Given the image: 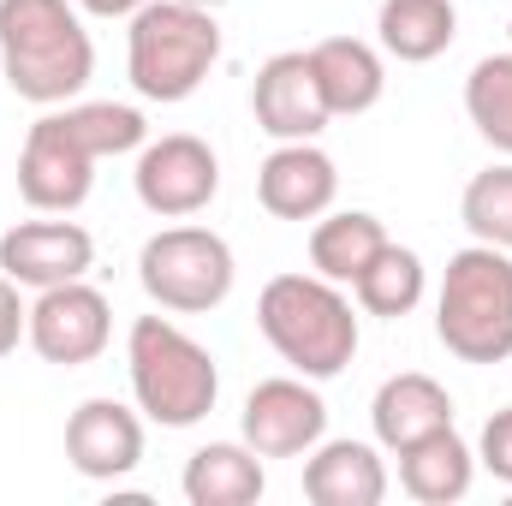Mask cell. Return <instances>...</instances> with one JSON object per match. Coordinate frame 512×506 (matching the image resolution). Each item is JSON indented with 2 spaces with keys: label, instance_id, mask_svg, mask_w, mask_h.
Segmentation results:
<instances>
[{
  "label": "cell",
  "instance_id": "obj_20",
  "mask_svg": "<svg viewBox=\"0 0 512 506\" xmlns=\"http://www.w3.org/2000/svg\"><path fill=\"white\" fill-rule=\"evenodd\" d=\"M459 36V12L453 0H382L376 12V42L399 66H429L453 48Z\"/></svg>",
  "mask_w": 512,
  "mask_h": 506
},
{
  "label": "cell",
  "instance_id": "obj_9",
  "mask_svg": "<svg viewBox=\"0 0 512 506\" xmlns=\"http://www.w3.org/2000/svg\"><path fill=\"white\" fill-rule=\"evenodd\" d=\"M96 191V155L72 137L60 108H48L18 149V197L36 215H72Z\"/></svg>",
  "mask_w": 512,
  "mask_h": 506
},
{
  "label": "cell",
  "instance_id": "obj_15",
  "mask_svg": "<svg viewBox=\"0 0 512 506\" xmlns=\"http://www.w3.org/2000/svg\"><path fill=\"white\" fill-rule=\"evenodd\" d=\"M370 429H376V441L387 453H399V447H411L435 429H453V393L423 370H399L370 399Z\"/></svg>",
  "mask_w": 512,
  "mask_h": 506
},
{
  "label": "cell",
  "instance_id": "obj_16",
  "mask_svg": "<svg viewBox=\"0 0 512 506\" xmlns=\"http://www.w3.org/2000/svg\"><path fill=\"white\" fill-rule=\"evenodd\" d=\"M304 495L316 506H382L387 465L370 441H316L304 453Z\"/></svg>",
  "mask_w": 512,
  "mask_h": 506
},
{
  "label": "cell",
  "instance_id": "obj_4",
  "mask_svg": "<svg viewBox=\"0 0 512 506\" xmlns=\"http://www.w3.org/2000/svg\"><path fill=\"white\" fill-rule=\"evenodd\" d=\"M126 370L131 399L149 423L161 429H197L215 399H221V370L203 340H191L167 316H137L126 334Z\"/></svg>",
  "mask_w": 512,
  "mask_h": 506
},
{
  "label": "cell",
  "instance_id": "obj_24",
  "mask_svg": "<svg viewBox=\"0 0 512 506\" xmlns=\"http://www.w3.org/2000/svg\"><path fill=\"white\" fill-rule=\"evenodd\" d=\"M465 114L483 131V143H495L501 155H512V54H489L471 66L465 78Z\"/></svg>",
  "mask_w": 512,
  "mask_h": 506
},
{
  "label": "cell",
  "instance_id": "obj_19",
  "mask_svg": "<svg viewBox=\"0 0 512 506\" xmlns=\"http://www.w3.org/2000/svg\"><path fill=\"white\" fill-rule=\"evenodd\" d=\"M185 501L191 506H256L268 477H262V453L245 441H209L185 459V477H179Z\"/></svg>",
  "mask_w": 512,
  "mask_h": 506
},
{
  "label": "cell",
  "instance_id": "obj_14",
  "mask_svg": "<svg viewBox=\"0 0 512 506\" xmlns=\"http://www.w3.org/2000/svg\"><path fill=\"white\" fill-rule=\"evenodd\" d=\"M256 197L274 221H316L340 197V167L328 149L310 143H274V155L256 167Z\"/></svg>",
  "mask_w": 512,
  "mask_h": 506
},
{
  "label": "cell",
  "instance_id": "obj_10",
  "mask_svg": "<svg viewBox=\"0 0 512 506\" xmlns=\"http://www.w3.org/2000/svg\"><path fill=\"white\" fill-rule=\"evenodd\" d=\"M239 429H245V447H256L262 459H304L328 435V399L316 393L310 376L256 381Z\"/></svg>",
  "mask_w": 512,
  "mask_h": 506
},
{
  "label": "cell",
  "instance_id": "obj_21",
  "mask_svg": "<svg viewBox=\"0 0 512 506\" xmlns=\"http://www.w3.org/2000/svg\"><path fill=\"white\" fill-rule=\"evenodd\" d=\"M382 245H387V227L370 209H328L310 227V268L322 280H334V286H352L376 262Z\"/></svg>",
  "mask_w": 512,
  "mask_h": 506
},
{
  "label": "cell",
  "instance_id": "obj_17",
  "mask_svg": "<svg viewBox=\"0 0 512 506\" xmlns=\"http://www.w3.org/2000/svg\"><path fill=\"white\" fill-rule=\"evenodd\" d=\"M477 483V447H465L459 429H435L411 447H399V489L423 506H453Z\"/></svg>",
  "mask_w": 512,
  "mask_h": 506
},
{
  "label": "cell",
  "instance_id": "obj_26",
  "mask_svg": "<svg viewBox=\"0 0 512 506\" xmlns=\"http://www.w3.org/2000/svg\"><path fill=\"white\" fill-rule=\"evenodd\" d=\"M477 465H483L495 483L512 489V405H501V411L483 423V435H477Z\"/></svg>",
  "mask_w": 512,
  "mask_h": 506
},
{
  "label": "cell",
  "instance_id": "obj_8",
  "mask_svg": "<svg viewBox=\"0 0 512 506\" xmlns=\"http://www.w3.org/2000/svg\"><path fill=\"white\" fill-rule=\"evenodd\" d=\"M30 352L42 364H60V370H78V364H96L114 340V304L108 292H96L90 280H66V286H48L36 292L30 304Z\"/></svg>",
  "mask_w": 512,
  "mask_h": 506
},
{
  "label": "cell",
  "instance_id": "obj_7",
  "mask_svg": "<svg viewBox=\"0 0 512 506\" xmlns=\"http://www.w3.org/2000/svg\"><path fill=\"white\" fill-rule=\"evenodd\" d=\"M131 185H137V203H143L149 215H161V221H191V215H203V209L215 203V191H221V155H215L203 137H191V131H167V137H155V143L137 149Z\"/></svg>",
  "mask_w": 512,
  "mask_h": 506
},
{
  "label": "cell",
  "instance_id": "obj_27",
  "mask_svg": "<svg viewBox=\"0 0 512 506\" xmlns=\"http://www.w3.org/2000/svg\"><path fill=\"white\" fill-rule=\"evenodd\" d=\"M24 334H30V304H24V286L0 274V358H12Z\"/></svg>",
  "mask_w": 512,
  "mask_h": 506
},
{
  "label": "cell",
  "instance_id": "obj_1",
  "mask_svg": "<svg viewBox=\"0 0 512 506\" xmlns=\"http://www.w3.org/2000/svg\"><path fill=\"white\" fill-rule=\"evenodd\" d=\"M0 72L30 108H60L84 96L96 72V42L72 0H0Z\"/></svg>",
  "mask_w": 512,
  "mask_h": 506
},
{
  "label": "cell",
  "instance_id": "obj_11",
  "mask_svg": "<svg viewBox=\"0 0 512 506\" xmlns=\"http://www.w3.org/2000/svg\"><path fill=\"white\" fill-rule=\"evenodd\" d=\"M251 114L274 143H310V137H322V126H328L334 114H328V102H322L310 48H286V54H268V60L256 66Z\"/></svg>",
  "mask_w": 512,
  "mask_h": 506
},
{
  "label": "cell",
  "instance_id": "obj_30",
  "mask_svg": "<svg viewBox=\"0 0 512 506\" xmlns=\"http://www.w3.org/2000/svg\"><path fill=\"white\" fill-rule=\"evenodd\" d=\"M507 30H512V24H507Z\"/></svg>",
  "mask_w": 512,
  "mask_h": 506
},
{
  "label": "cell",
  "instance_id": "obj_29",
  "mask_svg": "<svg viewBox=\"0 0 512 506\" xmlns=\"http://www.w3.org/2000/svg\"><path fill=\"white\" fill-rule=\"evenodd\" d=\"M191 6H209V12H221V6H233V0H191Z\"/></svg>",
  "mask_w": 512,
  "mask_h": 506
},
{
  "label": "cell",
  "instance_id": "obj_25",
  "mask_svg": "<svg viewBox=\"0 0 512 506\" xmlns=\"http://www.w3.org/2000/svg\"><path fill=\"white\" fill-rule=\"evenodd\" d=\"M459 215H465V227H471V239H477V245L512 251V161L483 167V173L465 185Z\"/></svg>",
  "mask_w": 512,
  "mask_h": 506
},
{
  "label": "cell",
  "instance_id": "obj_28",
  "mask_svg": "<svg viewBox=\"0 0 512 506\" xmlns=\"http://www.w3.org/2000/svg\"><path fill=\"white\" fill-rule=\"evenodd\" d=\"M78 12H90V18H131L143 0H72Z\"/></svg>",
  "mask_w": 512,
  "mask_h": 506
},
{
  "label": "cell",
  "instance_id": "obj_13",
  "mask_svg": "<svg viewBox=\"0 0 512 506\" xmlns=\"http://www.w3.org/2000/svg\"><path fill=\"white\" fill-rule=\"evenodd\" d=\"M66 459L90 483H120L143 465V417L120 399H84L66 417Z\"/></svg>",
  "mask_w": 512,
  "mask_h": 506
},
{
  "label": "cell",
  "instance_id": "obj_5",
  "mask_svg": "<svg viewBox=\"0 0 512 506\" xmlns=\"http://www.w3.org/2000/svg\"><path fill=\"white\" fill-rule=\"evenodd\" d=\"M435 340L459 364H507L512 358V251L465 245L447 256L435 292Z\"/></svg>",
  "mask_w": 512,
  "mask_h": 506
},
{
  "label": "cell",
  "instance_id": "obj_22",
  "mask_svg": "<svg viewBox=\"0 0 512 506\" xmlns=\"http://www.w3.org/2000/svg\"><path fill=\"white\" fill-rule=\"evenodd\" d=\"M423 292H429V268H423V256L411 251V245H393L387 239L376 262L352 280V298L370 310V316H411L417 304H423Z\"/></svg>",
  "mask_w": 512,
  "mask_h": 506
},
{
  "label": "cell",
  "instance_id": "obj_12",
  "mask_svg": "<svg viewBox=\"0 0 512 506\" xmlns=\"http://www.w3.org/2000/svg\"><path fill=\"white\" fill-rule=\"evenodd\" d=\"M90 268H96V239L78 221H18L0 233V274L30 292L84 280Z\"/></svg>",
  "mask_w": 512,
  "mask_h": 506
},
{
  "label": "cell",
  "instance_id": "obj_23",
  "mask_svg": "<svg viewBox=\"0 0 512 506\" xmlns=\"http://www.w3.org/2000/svg\"><path fill=\"white\" fill-rule=\"evenodd\" d=\"M60 120L72 126V137H78L96 161L131 155V149L149 143V120H143L137 108H126V102H72V108H60Z\"/></svg>",
  "mask_w": 512,
  "mask_h": 506
},
{
  "label": "cell",
  "instance_id": "obj_2",
  "mask_svg": "<svg viewBox=\"0 0 512 506\" xmlns=\"http://www.w3.org/2000/svg\"><path fill=\"white\" fill-rule=\"evenodd\" d=\"M256 328L280 352V364H292L310 381H334L358 358L352 298H346V286H334L322 274H274L256 298Z\"/></svg>",
  "mask_w": 512,
  "mask_h": 506
},
{
  "label": "cell",
  "instance_id": "obj_18",
  "mask_svg": "<svg viewBox=\"0 0 512 506\" xmlns=\"http://www.w3.org/2000/svg\"><path fill=\"white\" fill-rule=\"evenodd\" d=\"M310 66H316V84H322V102L334 120H352V114H370L387 90V66L382 54L358 36H328L310 48Z\"/></svg>",
  "mask_w": 512,
  "mask_h": 506
},
{
  "label": "cell",
  "instance_id": "obj_3",
  "mask_svg": "<svg viewBox=\"0 0 512 506\" xmlns=\"http://www.w3.org/2000/svg\"><path fill=\"white\" fill-rule=\"evenodd\" d=\"M221 60V24L191 0H143L126 30V72L143 102H191Z\"/></svg>",
  "mask_w": 512,
  "mask_h": 506
},
{
  "label": "cell",
  "instance_id": "obj_6",
  "mask_svg": "<svg viewBox=\"0 0 512 506\" xmlns=\"http://www.w3.org/2000/svg\"><path fill=\"white\" fill-rule=\"evenodd\" d=\"M137 280L161 310L203 316V310H221L233 298L239 262H233V245L215 227H161L137 251Z\"/></svg>",
  "mask_w": 512,
  "mask_h": 506
}]
</instances>
